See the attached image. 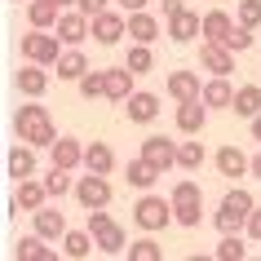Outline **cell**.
<instances>
[{"mask_svg": "<svg viewBox=\"0 0 261 261\" xmlns=\"http://www.w3.org/2000/svg\"><path fill=\"white\" fill-rule=\"evenodd\" d=\"M128 261H164V248L155 244L151 234H146V239H133V244H128Z\"/></svg>", "mask_w": 261, "mask_h": 261, "instance_id": "38", "label": "cell"}, {"mask_svg": "<svg viewBox=\"0 0 261 261\" xmlns=\"http://www.w3.org/2000/svg\"><path fill=\"white\" fill-rule=\"evenodd\" d=\"M234 22H239V18H230L226 9H208V14H204V40L226 44V36L234 31Z\"/></svg>", "mask_w": 261, "mask_h": 261, "instance_id": "28", "label": "cell"}, {"mask_svg": "<svg viewBox=\"0 0 261 261\" xmlns=\"http://www.w3.org/2000/svg\"><path fill=\"white\" fill-rule=\"evenodd\" d=\"M124 115H128V124H155L160 120V97L138 89V93L124 102Z\"/></svg>", "mask_w": 261, "mask_h": 261, "instance_id": "15", "label": "cell"}, {"mask_svg": "<svg viewBox=\"0 0 261 261\" xmlns=\"http://www.w3.org/2000/svg\"><path fill=\"white\" fill-rule=\"evenodd\" d=\"M168 97H173V102H186V97H204L199 71H173V75H168Z\"/></svg>", "mask_w": 261, "mask_h": 261, "instance_id": "18", "label": "cell"}, {"mask_svg": "<svg viewBox=\"0 0 261 261\" xmlns=\"http://www.w3.org/2000/svg\"><path fill=\"white\" fill-rule=\"evenodd\" d=\"M115 5H120L124 14H133V9H146V5H151V0H115Z\"/></svg>", "mask_w": 261, "mask_h": 261, "instance_id": "45", "label": "cell"}, {"mask_svg": "<svg viewBox=\"0 0 261 261\" xmlns=\"http://www.w3.org/2000/svg\"><path fill=\"white\" fill-rule=\"evenodd\" d=\"M133 80H138V71H128V67H107V102H128V97L138 93L133 89Z\"/></svg>", "mask_w": 261, "mask_h": 261, "instance_id": "14", "label": "cell"}, {"mask_svg": "<svg viewBox=\"0 0 261 261\" xmlns=\"http://www.w3.org/2000/svg\"><path fill=\"white\" fill-rule=\"evenodd\" d=\"M49 155H54V164H58V168H71V173L84 164V146H80V138H58L54 146H49Z\"/></svg>", "mask_w": 261, "mask_h": 261, "instance_id": "20", "label": "cell"}, {"mask_svg": "<svg viewBox=\"0 0 261 261\" xmlns=\"http://www.w3.org/2000/svg\"><path fill=\"white\" fill-rule=\"evenodd\" d=\"M128 40L155 44V40H160V18L146 14V9H133V14H128Z\"/></svg>", "mask_w": 261, "mask_h": 261, "instance_id": "17", "label": "cell"}, {"mask_svg": "<svg viewBox=\"0 0 261 261\" xmlns=\"http://www.w3.org/2000/svg\"><path fill=\"white\" fill-rule=\"evenodd\" d=\"M252 31H257V27H244V22H234V31L226 36V49H234V54H248V49H252V40H257Z\"/></svg>", "mask_w": 261, "mask_h": 261, "instance_id": "39", "label": "cell"}, {"mask_svg": "<svg viewBox=\"0 0 261 261\" xmlns=\"http://www.w3.org/2000/svg\"><path fill=\"white\" fill-rule=\"evenodd\" d=\"M124 177H128V186H138V191H151L155 181L164 177L160 168L146 160V155H138V160H128V168H124Z\"/></svg>", "mask_w": 261, "mask_h": 261, "instance_id": "21", "label": "cell"}, {"mask_svg": "<svg viewBox=\"0 0 261 261\" xmlns=\"http://www.w3.org/2000/svg\"><path fill=\"white\" fill-rule=\"evenodd\" d=\"M75 9L89 14V18H97V14H107V9H111V0H75Z\"/></svg>", "mask_w": 261, "mask_h": 261, "instance_id": "41", "label": "cell"}, {"mask_svg": "<svg viewBox=\"0 0 261 261\" xmlns=\"http://www.w3.org/2000/svg\"><path fill=\"white\" fill-rule=\"evenodd\" d=\"M62 58V36L58 31H44V27H31L22 36V62H40V67H54Z\"/></svg>", "mask_w": 261, "mask_h": 261, "instance_id": "5", "label": "cell"}, {"mask_svg": "<svg viewBox=\"0 0 261 261\" xmlns=\"http://www.w3.org/2000/svg\"><path fill=\"white\" fill-rule=\"evenodd\" d=\"M111 181L107 173H89V177H75V204L84 208V213H93V208H107L111 204Z\"/></svg>", "mask_w": 261, "mask_h": 261, "instance_id": "6", "label": "cell"}, {"mask_svg": "<svg viewBox=\"0 0 261 261\" xmlns=\"http://www.w3.org/2000/svg\"><path fill=\"white\" fill-rule=\"evenodd\" d=\"M234 115H244V120H252V115H261V84H244V89H234Z\"/></svg>", "mask_w": 261, "mask_h": 261, "instance_id": "30", "label": "cell"}, {"mask_svg": "<svg viewBox=\"0 0 261 261\" xmlns=\"http://www.w3.org/2000/svg\"><path fill=\"white\" fill-rule=\"evenodd\" d=\"M44 191H49V199H62V195H75V177H71V168H49L44 173Z\"/></svg>", "mask_w": 261, "mask_h": 261, "instance_id": "32", "label": "cell"}, {"mask_svg": "<svg viewBox=\"0 0 261 261\" xmlns=\"http://www.w3.org/2000/svg\"><path fill=\"white\" fill-rule=\"evenodd\" d=\"M97 252L102 257H120V252H128V234L120 230V226H107V230H97Z\"/></svg>", "mask_w": 261, "mask_h": 261, "instance_id": "31", "label": "cell"}, {"mask_svg": "<svg viewBox=\"0 0 261 261\" xmlns=\"http://www.w3.org/2000/svg\"><path fill=\"white\" fill-rule=\"evenodd\" d=\"M124 67L138 71V75L155 71V54H151V44H138V40H133V49H128V58H124Z\"/></svg>", "mask_w": 261, "mask_h": 261, "instance_id": "35", "label": "cell"}, {"mask_svg": "<svg viewBox=\"0 0 261 261\" xmlns=\"http://www.w3.org/2000/svg\"><path fill=\"white\" fill-rule=\"evenodd\" d=\"M244 230H248V239H257V244H261V204L252 208V217H248V226H244Z\"/></svg>", "mask_w": 261, "mask_h": 261, "instance_id": "43", "label": "cell"}, {"mask_svg": "<svg viewBox=\"0 0 261 261\" xmlns=\"http://www.w3.org/2000/svg\"><path fill=\"white\" fill-rule=\"evenodd\" d=\"M213 257H217V261H244L248 257V244L239 239V230H234V234H221V244H217Z\"/></svg>", "mask_w": 261, "mask_h": 261, "instance_id": "37", "label": "cell"}, {"mask_svg": "<svg viewBox=\"0 0 261 261\" xmlns=\"http://www.w3.org/2000/svg\"><path fill=\"white\" fill-rule=\"evenodd\" d=\"M204 102L213 111H230L234 107V89H230V75H213L204 84Z\"/></svg>", "mask_w": 261, "mask_h": 261, "instance_id": "24", "label": "cell"}, {"mask_svg": "<svg viewBox=\"0 0 261 261\" xmlns=\"http://www.w3.org/2000/svg\"><path fill=\"white\" fill-rule=\"evenodd\" d=\"M14 5H31V0H14Z\"/></svg>", "mask_w": 261, "mask_h": 261, "instance_id": "49", "label": "cell"}, {"mask_svg": "<svg viewBox=\"0 0 261 261\" xmlns=\"http://www.w3.org/2000/svg\"><path fill=\"white\" fill-rule=\"evenodd\" d=\"M213 164H217L221 177H244V173H252V155H244L239 146H221L213 155Z\"/></svg>", "mask_w": 261, "mask_h": 261, "instance_id": "16", "label": "cell"}, {"mask_svg": "<svg viewBox=\"0 0 261 261\" xmlns=\"http://www.w3.org/2000/svg\"><path fill=\"white\" fill-rule=\"evenodd\" d=\"M248 124H252V138L261 142V115H252V120H248Z\"/></svg>", "mask_w": 261, "mask_h": 261, "instance_id": "46", "label": "cell"}, {"mask_svg": "<svg viewBox=\"0 0 261 261\" xmlns=\"http://www.w3.org/2000/svg\"><path fill=\"white\" fill-rule=\"evenodd\" d=\"M18 208L22 213H36V208H44V199H49V191H44V181H36V177H22L18 181Z\"/></svg>", "mask_w": 261, "mask_h": 261, "instance_id": "27", "label": "cell"}, {"mask_svg": "<svg viewBox=\"0 0 261 261\" xmlns=\"http://www.w3.org/2000/svg\"><path fill=\"white\" fill-rule=\"evenodd\" d=\"M54 5H58V9H71V5H75V0H54Z\"/></svg>", "mask_w": 261, "mask_h": 261, "instance_id": "48", "label": "cell"}, {"mask_svg": "<svg viewBox=\"0 0 261 261\" xmlns=\"http://www.w3.org/2000/svg\"><path fill=\"white\" fill-rule=\"evenodd\" d=\"M75 89H80V97H107V71H84L80 80H75Z\"/></svg>", "mask_w": 261, "mask_h": 261, "instance_id": "36", "label": "cell"}, {"mask_svg": "<svg viewBox=\"0 0 261 261\" xmlns=\"http://www.w3.org/2000/svg\"><path fill=\"white\" fill-rule=\"evenodd\" d=\"M58 36H62V44H84L89 36H93V18L80 14V9H62V18H58Z\"/></svg>", "mask_w": 261, "mask_h": 261, "instance_id": "9", "label": "cell"}, {"mask_svg": "<svg viewBox=\"0 0 261 261\" xmlns=\"http://www.w3.org/2000/svg\"><path fill=\"white\" fill-rule=\"evenodd\" d=\"M124 36H128V14H115V9H107V14L93 18V40L97 44H120Z\"/></svg>", "mask_w": 261, "mask_h": 261, "instance_id": "11", "label": "cell"}, {"mask_svg": "<svg viewBox=\"0 0 261 261\" xmlns=\"http://www.w3.org/2000/svg\"><path fill=\"white\" fill-rule=\"evenodd\" d=\"M208 102L204 97H186V102H177V128L186 133V138H199L204 133V124H208Z\"/></svg>", "mask_w": 261, "mask_h": 261, "instance_id": "8", "label": "cell"}, {"mask_svg": "<svg viewBox=\"0 0 261 261\" xmlns=\"http://www.w3.org/2000/svg\"><path fill=\"white\" fill-rule=\"evenodd\" d=\"M133 221H138V230L146 234H160L173 226V199H164V195H142L138 204H133Z\"/></svg>", "mask_w": 261, "mask_h": 261, "instance_id": "3", "label": "cell"}, {"mask_svg": "<svg viewBox=\"0 0 261 261\" xmlns=\"http://www.w3.org/2000/svg\"><path fill=\"white\" fill-rule=\"evenodd\" d=\"M204 142H181L177 146V168L181 173H199V168H204Z\"/></svg>", "mask_w": 261, "mask_h": 261, "instance_id": "34", "label": "cell"}, {"mask_svg": "<svg viewBox=\"0 0 261 261\" xmlns=\"http://www.w3.org/2000/svg\"><path fill=\"white\" fill-rule=\"evenodd\" d=\"M107 226H115V221H111V213H107V208H93V213H89V230H107Z\"/></svg>", "mask_w": 261, "mask_h": 261, "instance_id": "42", "label": "cell"}, {"mask_svg": "<svg viewBox=\"0 0 261 261\" xmlns=\"http://www.w3.org/2000/svg\"><path fill=\"white\" fill-rule=\"evenodd\" d=\"M160 9H164V18H173V14L186 9V0H160Z\"/></svg>", "mask_w": 261, "mask_h": 261, "instance_id": "44", "label": "cell"}, {"mask_svg": "<svg viewBox=\"0 0 261 261\" xmlns=\"http://www.w3.org/2000/svg\"><path fill=\"white\" fill-rule=\"evenodd\" d=\"M54 71H58V80H80L84 71H89V58L80 54V44H67L62 58L54 62Z\"/></svg>", "mask_w": 261, "mask_h": 261, "instance_id": "22", "label": "cell"}, {"mask_svg": "<svg viewBox=\"0 0 261 261\" xmlns=\"http://www.w3.org/2000/svg\"><path fill=\"white\" fill-rule=\"evenodd\" d=\"M199 67H204L208 75H230L234 71V49H226V44H217V40H204L199 44Z\"/></svg>", "mask_w": 261, "mask_h": 261, "instance_id": "12", "label": "cell"}, {"mask_svg": "<svg viewBox=\"0 0 261 261\" xmlns=\"http://www.w3.org/2000/svg\"><path fill=\"white\" fill-rule=\"evenodd\" d=\"M234 18H239L244 27H261V0H239Z\"/></svg>", "mask_w": 261, "mask_h": 261, "instance_id": "40", "label": "cell"}, {"mask_svg": "<svg viewBox=\"0 0 261 261\" xmlns=\"http://www.w3.org/2000/svg\"><path fill=\"white\" fill-rule=\"evenodd\" d=\"M177 146L181 142L173 138H160V133H151V138H142V155L151 160L160 173H168V168H177Z\"/></svg>", "mask_w": 261, "mask_h": 261, "instance_id": "10", "label": "cell"}, {"mask_svg": "<svg viewBox=\"0 0 261 261\" xmlns=\"http://www.w3.org/2000/svg\"><path fill=\"white\" fill-rule=\"evenodd\" d=\"M84 173H115V151H111L107 142H89L84 146Z\"/></svg>", "mask_w": 261, "mask_h": 261, "instance_id": "23", "label": "cell"}, {"mask_svg": "<svg viewBox=\"0 0 261 261\" xmlns=\"http://www.w3.org/2000/svg\"><path fill=\"white\" fill-rule=\"evenodd\" d=\"M252 177H257V181H261V151H257V155H252Z\"/></svg>", "mask_w": 261, "mask_h": 261, "instance_id": "47", "label": "cell"}, {"mask_svg": "<svg viewBox=\"0 0 261 261\" xmlns=\"http://www.w3.org/2000/svg\"><path fill=\"white\" fill-rule=\"evenodd\" d=\"M168 199H173V217H177V226L195 230V226H199V213H204V191H199V181L181 177Z\"/></svg>", "mask_w": 261, "mask_h": 261, "instance_id": "4", "label": "cell"}, {"mask_svg": "<svg viewBox=\"0 0 261 261\" xmlns=\"http://www.w3.org/2000/svg\"><path fill=\"white\" fill-rule=\"evenodd\" d=\"M9 177H14V181L36 177V146H31V142H22V146L9 151Z\"/></svg>", "mask_w": 261, "mask_h": 261, "instance_id": "26", "label": "cell"}, {"mask_svg": "<svg viewBox=\"0 0 261 261\" xmlns=\"http://www.w3.org/2000/svg\"><path fill=\"white\" fill-rule=\"evenodd\" d=\"M18 93H22V97H44V93H49V67H40V62H22V71H18Z\"/></svg>", "mask_w": 261, "mask_h": 261, "instance_id": "13", "label": "cell"}, {"mask_svg": "<svg viewBox=\"0 0 261 261\" xmlns=\"http://www.w3.org/2000/svg\"><path fill=\"white\" fill-rule=\"evenodd\" d=\"M31 221H36V234H44L49 244L67 234V217H62L58 208H49V204H44V208H36V213H31Z\"/></svg>", "mask_w": 261, "mask_h": 261, "instance_id": "19", "label": "cell"}, {"mask_svg": "<svg viewBox=\"0 0 261 261\" xmlns=\"http://www.w3.org/2000/svg\"><path fill=\"white\" fill-rule=\"evenodd\" d=\"M58 18H62V9H58L54 0H31V5H27V22H31V27L54 31V27H58Z\"/></svg>", "mask_w": 261, "mask_h": 261, "instance_id": "29", "label": "cell"}, {"mask_svg": "<svg viewBox=\"0 0 261 261\" xmlns=\"http://www.w3.org/2000/svg\"><path fill=\"white\" fill-rule=\"evenodd\" d=\"M62 252H67L71 261H84L89 252H97L93 230H89V226H84V230H67V234H62Z\"/></svg>", "mask_w": 261, "mask_h": 261, "instance_id": "25", "label": "cell"}, {"mask_svg": "<svg viewBox=\"0 0 261 261\" xmlns=\"http://www.w3.org/2000/svg\"><path fill=\"white\" fill-rule=\"evenodd\" d=\"M14 128H18V138L31 142L36 151H49V146L58 142V128H54V120H49V111L40 107V97H31L27 107H18Z\"/></svg>", "mask_w": 261, "mask_h": 261, "instance_id": "1", "label": "cell"}, {"mask_svg": "<svg viewBox=\"0 0 261 261\" xmlns=\"http://www.w3.org/2000/svg\"><path fill=\"white\" fill-rule=\"evenodd\" d=\"M44 244H49L44 234H27V239L18 244V261H54L58 252H54V248H44Z\"/></svg>", "mask_w": 261, "mask_h": 261, "instance_id": "33", "label": "cell"}, {"mask_svg": "<svg viewBox=\"0 0 261 261\" xmlns=\"http://www.w3.org/2000/svg\"><path fill=\"white\" fill-rule=\"evenodd\" d=\"M252 208H257L252 191H244V186H230V191L221 195L217 213H213V226H217L221 234H234V230H244V226H248V217H252Z\"/></svg>", "mask_w": 261, "mask_h": 261, "instance_id": "2", "label": "cell"}, {"mask_svg": "<svg viewBox=\"0 0 261 261\" xmlns=\"http://www.w3.org/2000/svg\"><path fill=\"white\" fill-rule=\"evenodd\" d=\"M164 36L173 44H191L195 36H204V18L195 14V9H181V14L164 18Z\"/></svg>", "mask_w": 261, "mask_h": 261, "instance_id": "7", "label": "cell"}]
</instances>
